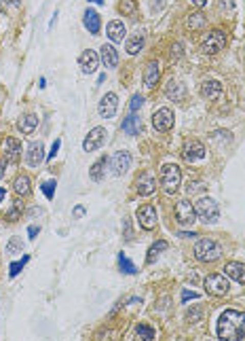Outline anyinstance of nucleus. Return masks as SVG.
<instances>
[{
  "label": "nucleus",
  "mask_w": 245,
  "mask_h": 341,
  "mask_svg": "<svg viewBox=\"0 0 245 341\" xmlns=\"http://www.w3.org/2000/svg\"><path fill=\"white\" fill-rule=\"evenodd\" d=\"M245 335V314L237 309H226L218 320V337L226 341H237Z\"/></svg>",
  "instance_id": "nucleus-1"
},
{
  "label": "nucleus",
  "mask_w": 245,
  "mask_h": 341,
  "mask_svg": "<svg viewBox=\"0 0 245 341\" xmlns=\"http://www.w3.org/2000/svg\"><path fill=\"white\" fill-rule=\"evenodd\" d=\"M194 212L199 216V221H203L205 225H213V223H218L220 219V206H218V201L216 199H211V197H201L194 204Z\"/></svg>",
  "instance_id": "nucleus-2"
},
{
  "label": "nucleus",
  "mask_w": 245,
  "mask_h": 341,
  "mask_svg": "<svg viewBox=\"0 0 245 341\" xmlns=\"http://www.w3.org/2000/svg\"><path fill=\"white\" fill-rule=\"evenodd\" d=\"M159 180H161V187L165 193H176L180 189V182H182V169L176 165V163H165L161 167V174H159Z\"/></svg>",
  "instance_id": "nucleus-3"
},
{
  "label": "nucleus",
  "mask_w": 245,
  "mask_h": 341,
  "mask_svg": "<svg viewBox=\"0 0 245 341\" xmlns=\"http://www.w3.org/2000/svg\"><path fill=\"white\" fill-rule=\"evenodd\" d=\"M194 257L201 263H213L222 257V246L216 240H209V238L199 240L194 246Z\"/></svg>",
  "instance_id": "nucleus-4"
},
{
  "label": "nucleus",
  "mask_w": 245,
  "mask_h": 341,
  "mask_svg": "<svg viewBox=\"0 0 245 341\" xmlns=\"http://www.w3.org/2000/svg\"><path fill=\"white\" fill-rule=\"evenodd\" d=\"M226 47V34L222 30H213V32L207 34V38L201 42V51L205 55H216Z\"/></svg>",
  "instance_id": "nucleus-5"
},
{
  "label": "nucleus",
  "mask_w": 245,
  "mask_h": 341,
  "mask_svg": "<svg viewBox=\"0 0 245 341\" xmlns=\"http://www.w3.org/2000/svg\"><path fill=\"white\" fill-rule=\"evenodd\" d=\"M203 286H205V290L209 292V294H216V297H222V294H226L228 292V280H226V275H222V273H211V275H207L205 280H203Z\"/></svg>",
  "instance_id": "nucleus-6"
},
{
  "label": "nucleus",
  "mask_w": 245,
  "mask_h": 341,
  "mask_svg": "<svg viewBox=\"0 0 245 341\" xmlns=\"http://www.w3.org/2000/svg\"><path fill=\"white\" fill-rule=\"evenodd\" d=\"M194 219H197L194 206L190 204L188 199H180L178 206H176V221H178L182 227H186V225H192Z\"/></svg>",
  "instance_id": "nucleus-7"
},
{
  "label": "nucleus",
  "mask_w": 245,
  "mask_h": 341,
  "mask_svg": "<svg viewBox=\"0 0 245 341\" xmlns=\"http://www.w3.org/2000/svg\"><path fill=\"white\" fill-rule=\"evenodd\" d=\"M152 127H155L157 132H169L174 127L172 108H159V111L152 115Z\"/></svg>",
  "instance_id": "nucleus-8"
},
{
  "label": "nucleus",
  "mask_w": 245,
  "mask_h": 341,
  "mask_svg": "<svg viewBox=\"0 0 245 341\" xmlns=\"http://www.w3.org/2000/svg\"><path fill=\"white\" fill-rule=\"evenodd\" d=\"M106 136H108L106 127H93V130H91V132L87 134V138H85V142H83L85 153H93V151H97V148L104 144Z\"/></svg>",
  "instance_id": "nucleus-9"
},
{
  "label": "nucleus",
  "mask_w": 245,
  "mask_h": 341,
  "mask_svg": "<svg viewBox=\"0 0 245 341\" xmlns=\"http://www.w3.org/2000/svg\"><path fill=\"white\" fill-rule=\"evenodd\" d=\"M135 216H137V223H140L142 229L152 231V229L157 227V210L152 208L150 204H146V206H142V208H137Z\"/></svg>",
  "instance_id": "nucleus-10"
},
{
  "label": "nucleus",
  "mask_w": 245,
  "mask_h": 341,
  "mask_svg": "<svg viewBox=\"0 0 245 341\" xmlns=\"http://www.w3.org/2000/svg\"><path fill=\"white\" fill-rule=\"evenodd\" d=\"M182 157L188 163H194V161L205 157V146L199 140H186L184 142V148H182Z\"/></svg>",
  "instance_id": "nucleus-11"
},
{
  "label": "nucleus",
  "mask_w": 245,
  "mask_h": 341,
  "mask_svg": "<svg viewBox=\"0 0 245 341\" xmlns=\"http://www.w3.org/2000/svg\"><path fill=\"white\" fill-rule=\"evenodd\" d=\"M3 155H5V161L7 163H17L21 157V142L17 138L9 136L7 140L3 142Z\"/></svg>",
  "instance_id": "nucleus-12"
},
{
  "label": "nucleus",
  "mask_w": 245,
  "mask_h": 341,
  "mask_svg": "<svg viewBox=\"0 0 245 341\" xmlns=\"http://www.w3.org/2000/svg\"><path fill=\"white\" fill-rule=\"evenodd\" d=\"M129 165H131V155L127 151L114 153V157L110 159V167H112V174L114 176H122L129 169Z\"/></svg>",
  "instance_id": "nucleus-13"
},
{
  "label": "nucleus",
  "mask_w": 245,
  "mask_h": 341,
  "mask_svg": "<svg viewBox=\"0 0 245 341\" xmlns=\"http://www.w3.org/2000/svg\"><path fill=\"white\" fill-rule=\"evenodd\" d=\"M135 189H137V193L144 195V197L152 195V193L157 191V180H155V174H152V172H144V174H140V178L135 180Z\"/></svg>",
  "instance_id": "nucleus-14"
},
{
  "label": "nucleus",
  "mask_w": 245,
  "mask_h": 341,
  "mask_svg": "<svg viewBox=\"0 0 245 341\" xmlns=\"http://www.w3.org/2000/svg\"><path fill=\"white\" fill-rule=\"evenodd\" d=\"M116 108H118V98H116V94H106V96L100 100L97 111H100V117L112 119V117L116 115Z\"/></svg>",
  "instance_id": "nucleus-15"
},
{
  "label": "nucleus",
  "mask_w": 245,
  "mask_h": 341,
  "mask_svg": "<svg viewBox=\"0 0 245 341\" xmlns=\"http://www.w3.org/2000/svg\"><path fill=\"white\" fill-rule=\"evenodd\" d=\"M97 64H100V55H97L95 51H91V49L83 51L81 57H79V66H81V70H83L85 74L95 72V70H97Z\"/></svg>",
  "instance_id": "nucleus-16"
},
{
  "label": "nucleus",
  "mask_w": 245,
  "mask_h": 341,
  "mask_svg": "<svg viewBox=\"0 0 245 341\" xmlns=\"http://www.w3.org/2000/svg\"><path fill=\"white\" fill-rule=\"evenodd\" d=\"M44 159V146L42 142H32L28 146V153H26V161L28 165H32V167H38Z\"/></svg>",
  "instance_id": "nucleus-17"
},
{
  "label": "nucleus",
  "mask_w": 245,
  "mask_h": 341,
  "mask_svg": "<svg viewBox=\"0 0 245 341\" xmlns=\"http://www.w3.org/2000/svg\"><path fill=\"white\" fill-rule=\"evenodd\" d=\"M159 76H161V68H159V61L157 59H152V61H148L146 64V68H144V85L146 87H157V83H159Z\"/></svg>",
  "instance_id": "nucleus-18"
},
{
  "label": "nucleus",
  "mask_w": 245,
  "mask_h": 341,
  "mask_svg": "<svg viewBox=\"0 0 245 341\" xmlns=\"http://www.w3.org/2000/svg\"><path fill=\"white\" fill-rule=\"evenodd\" d=\"M100 59H102V64L106 68H116V64H118V51L114 49V45H102Z\"/></svg>",
  "instance_id": "nucleus-19"
},
{
  "label": "nucleus",
  "mask_w": 245,
  "mask_h": 341,
  "mask_svg": "<svg viewBox=\"0 0 245 341\" xmlns=\"http://www.w3.org/2000/svg\"><path fill=\"white\" fill-rule=\"evenodd\" d=\"M83 24H85V28L89 30L91 34H100V30H102V19H100V13H97V11L87 9L85 15H83Z\"/></svg>",
  "instance_id": "nucleus-20"
},
{
  "label": "nucleus",
  "mask_w": 245,
  "mask_h": 341,
  "mask_svg": "<svg viewBox=\"0 0 245 341\" xmlns=\"http://www.w3.org/2000/svg\"><path fill=\"white\" fill-rule=\"evenodd\" d=\"M224 273L231 278V280H235V282H245V265H243V263H239V261L226 263Z\"/></svg>",
  "instance_id": "nucleus-21"
},
{
  "label": "nucleus",
  "mask_w": 245,
  "mask_h": 341,
  "mask_svg": "<svg viewBox=\"0 0 245 341\" xmlns=\"http://www.w3.org/2000/svg\"><path fill=\"white\" fill-rule=\"evenodd\" d=\"M222 94V83L220 81H205L201 85V96L205 100H218Z\"/></svg>",
  "instance_id": "nucleus-22"
},
{
  "label": "nucleus",
  "mask_w": 245,
  "mask_h": 341,
  "mask_svg": "<svg viewBox=\"0 0 245 341\" xmlns=\"http://www.w3.org/2000/svg\"><path fill=\"white\" fill-rule=\"evenodd\" d=\"M122 132H125L127 136H137L142 132V121H140V117H137L135 113H129V117L122 121Z\"/></svg>",
  "instance_id": "nucleus-23"
},
{
  "label": "nucleus",
  "mask_w": 245,
  "mask_h": 341,
  "mask_svg": "<svg viewBox=\"0 0 245 341\" xmlns=\"http://www.w3.org/2000/svg\"><path fill=\"white\" fill-rule=\"evenodd\" d=\"M106 34H108V38L112 40V42H122V38H125V34H127V30H125V26H122V22H110L108 24V28H106Z\"/></svg>",
  "instance_id": "nucleus-24"
},
{
  "label": "nucleus",
  "mask_w": 245,
  "mask_h": 341,
  "mask_svg": "<svg viewBox=\"0 0 245 341\" xmlns=\"http://www.w3.org/2000/svg\"><path fill=\"white\" fill-rule=\"evenodd\" d=\"M110 163V159L108 157H100L93 165H91V169H89V176H91V180H95V182H100L102 178H104V174H106V165Z\"/></svg>",
  "instance_id": "nucleus-25"
},
{
  "label": "nucleus",
  "mask_w": 245,
  "mask_h": 341,
  "mask_svg": "<svg viewBox=\"0 0 245 341\" xmlns=\"http://www.w3.org/2000/svg\"><path fill=\"white\" fill-rule=\"evenodd\" d=\"M125 49L129 55H135V53H140L144 49V34L142 32H135L133 36L127 38V45H125Z\"/></svg>",
  "instance_id": "nucleus-26"
},
{
  "label": "nucleus",
  "mask_w": 245,
  "mask_h": 341,
  "mask_svg": "<svg viewBox=\"0 0 245 341\" xmlns=\"http://www.w3.org/2000/svg\"><path fill=\"white\" fill-rule=\"evenodd\" d=\"M36 125H38V117L36 115H23L19 119V123H17V127H19L21 134H32L36 130Z\"/></svg>",
  "instance_id": "nucleus-27"
},
{
  "label": "nucleus",
  "mask_w": 245,
  "mask_h": 341,
  "mask_svg": "<svg viewBox=\"0 0 245 341\" xmlns=\"http://www.w3.org/2000/svg\"><path fill=\"white\" fill-rule=\"evenodd\" d=\"M165 96L169 98V100H174V102L182 100V85L172 79L169 83H167V87H165Z\"/></svg>",
  "instance_id": "nucleus-28"
},
{
  "label": "nucleus",
  "mask_w": 245,
  "mask_h": 341,
  "mask_svg": "<svg viewBox=\"0 0 245 341\" xmlns=\"http://www.w3.org/2000/svg\"><path fill=\"white\" fill-rule=\"evenodd\" d=\"M13 187H15V193H17V195H28L30 193V178L26 174L17 176V178H15Z\"/></svg>",
  "instance_id": "nucleus-29"
},
{
  "label": "nucleus",
  "mask_w": 245,
  "mask_h": 341,
  "mask_svg": "<svg viewBox=\"0 0 245 341\" xmlns=\"http://www.w3.org/2000/svg\"><path fill=\"white\" fill-rule=\"evenodd\" d=\"M118 267H120V271H122V273H127V275H133V273L137 271V269H135V265L129 261V257H127L125 252H120V254H118Z\"/></svg>",
  "instance_id": "nucleus-30"
},
{
  "label": "nucleus",
  "mask_w": 245,
  "mask_h": 341,
  "mask_svg": "<svg viewBox=\"0 0 245 341\" xmlns=\"http://www.w3.org/2000/svg\"><path fill=\"white\" fill-rule=\"evenodd\" d=\"M21 210H23V204L17 199V201H13V206H11V210L5 214V221H9V223H15V221H19V216H21Z\"/></svg>",
  "instance_id": "nucleus-31"
},
{
  "label": "nucleus",
  "mask_w": 245,
  "mask_h": 341,
  "mask_svg": "<svg viewBox=\"0 0 245 341\" xmlns=\"http://www.w3.org/2000/svg\"><path fill=\"white\" fill-rule=\"evenodd\" d=\"M163 250H167V242H157V244H152L150 246V250H148V259H146V263L150 265V263H155V259H157V254L159 252H163Z\"/></svg>",
  "instance_id": "nucleus-32"
},
{
  "label": "nucleus",
  "mask_w": 245,
  "mask_h": 341,
  "mask_svg": "<svg viewBox=\"0 0 245 341\" xmlns=\"http://www.w3.org/2000/svg\"><path fill=\"white\" fill-rule=\"evenodd\" d=\"M135 335L140 337V339H146V341H150V339H155V329L152 327H148V324H137L135 327Z\"/></svg>",
  "instance_id": "nucleus-33"
},
{
  "label": "nucleus",
  "mask_w": 245,
  "mask_h": 341,
  "mask_svg": "<svg viewBox=\"0 0 245 341\" xmlns=\"http://www.w3.org/2000/svg\"><path fill=\"white\" fill-rule=\"evenodd\" d=\"M137 9V0H120V5H118V11L122 15H133Z\"/></svg>",
  "instance_id": "nucleus-34"
},
{
  "label": "nucleus",
  "mask_w": 245,
  "mask_h": 341,
  "mask_svg": "<svg viewBox=\"0 0 245 341\" xmlns=\"http://www.w3.org/2000/svg\"><path fill=\"white\" fill-rule=\"evenodd\" d=\"M207 24V19L203 17L201 13H194V15H190V19H188V26L192 28V30H199V28H203Z\"/></svg>",
  "instance_id": "nucleus-35"
},
{
  "label": "nucleus",
  "mask_w": 245,
  "mask_h": 341,
  "mask_svg": "<svg viewBox=\"0 0 245 341\" xmlns=\"http://www.w3.org/2000/svg\"><path fill=\"white\" fill-rule=\"evenodd\" d=\"M28 261H30V257L26 254V257H23L21 261H15V263H11V267H9L11 271H9V275H11V278H15V275H17V273H19V271L23 269V265H26Z\"/></svg>",
  "instance_id": "nucleus-36"
},
{
  "label": "nucleus",
  "mask_w": 245,
  "mask_h": 341,
  "mask_svg": "<svg viewBox=\"0 0 245 341\" xmlns=\"http://www.w3.org/2000/svg\"><path fill=\"white\" fill-rule=\"evenodd\" d=\"M142 106H144V96L135 94V96L131 98V104H129V113H137Z\"/></svg>",
  "instance_id": "nucleus-37"
},
{
  "label": "nucleus",
  "mask_w": 245,
  "mask_h": 341,
  "mask_svg": "<svg viewBox=\"0 0 245 341\" xmlns=\"http://www.w3.org/2000/svg\"><path fill=\"white\" fill-rule=\"evenodd\" d=\"M55 187H57V182H55V180L42 182V193L47 195V199H53V195H55Z\"/></svg>",
  "instance_id": "nucleus-38"
},
{
  "label": "nucleus",
  "mask_w": 245,
  "mask_h": 341,
  "mask_svg": "<svg viewBox=\"0 0 245 341\" xmlns=\"http://www.w3.org/2000/svg\"><path fill=\"white\" fill-rule=\"evenodd\" d=\"M199 191H203V182H201V180H188V184H186V193L192 195V193H199Z\"/></svg>",
  "instance_id": "nucleus-39"
},
{
  "label": "nucleus",
  "mask_w": 245,
  "mask_h": 341,
  "mask_svg": "<svg viewBox=\"0 0 245 341\" xmlns=\"http://www.w3.org/2000/svg\"><path fill=\"white\" fill-rule=\"evenodd\" d=\"M17 250H19V252L23 250V244H21L17 238H13V240L9 242V246H7V252H9V254H15Z\"/></svg>",
  "instance_id": "nucleus-40"
},
{
  "label": "nucleus",
  "mask_w": 245,
  "mask_h": 341,
  "mask_svg": "<svg viewBox=\"0 0 245 341\" xmlns=\"http://www.w3.org/2000/svg\"><path fill=\"white\" fill-rule=\"evenodd\" d=\"M188 299H199V292H192V290H182V301L186 303Z\"/></svg>",
  "instance_id": "nucleus-41"
},
{
  "label": "nucleus",
  "mask_w": 245,
  "mask_h": 341,
  "mask_svg": "<svg viewBox=\"0 0 245 341\" xmlns=\"http://www.w3.org/2000/svg\"><path fill=\"white\" fill-rule=\"evenodd\" d=\"M59 146H61V140H55V142H53V146H51V153H49V159H53V157H55L57 151H59Z\"/></svg>",
  "instance_id": "nucleus-42"
},
{
  "label": "nucleus",
  "mask_w": 245,
  "mask_h": 341,
  "mask_svg": "<svg viewBox=\"0 0 245 341\" xmlns=\"http://www.w3.org/2000/svg\"><path fill=\"white\" fill-rule=\"evenodd\" d=\"M28 236H30V238H32V240H34V238L38 236V227H34V225H32V227H30V229H28Z\"/></svg>",
  "instance_id": "nucleus-43"
},
{
  "label": "nucleus",
  "mask_w": 245,
  "mask_h": 341,
  "mask_svg": "<svg viewBox=\"0 0 245 341\" xmlns=\"http://www.w3.org/2000/svg\"><path fill=\"white\" fill-rule=\"evenodd\" d=\"M83 214H85V208H83V206H76V208H74V216H76V219H79V216H83Z\"/></svg>",
  "instance_id": "nucleus-44"
},
{
  "label": "nucleus",
  "mask_w": 245,
  "mask_h": 341,
  "mask_svg": "<svg viewBox=\"0 0 245 341\" xmlns=\"http://www.w3.org/2000/svg\"><path fill=\"white\" fill-rule=\"evenodd\" d=\"M125 236H127V240H131V225H129V221H125Z\"/></svg>",
  "instance_id": "nucleus-45"
},
{
  "label": "nucleus",
  "mask_w": 245,
  "mask_h": 341,
  "mask_svg": "<svg viewBox=\"0 0 245 341\" xmlns=\"http://www.w3.org/2000/svg\"><path fill=\"white\" fill-rule=\"evenodd\" d=\"M190 3H192L194 7H199V9H201V7H205V5H207V0H190Z\"/></svg>",
  "instance_id": "nucleus-46"
},
{
  "label": "nucleus",
  "mask_w": 245,
  "mask_h": 341,
  "mask_svg": "<svg viewBox=\"0 0 245 341\" xmlns=\"http://www.w3.org/2000/svg\"><path fill=\"white\" fill-rule=\"evenodd\" d=\"M5 163H7V161H0V178L5 176Z\"/></svg>",
  "instance_id": "nucleus-47"
},
{
  "label": "nucleus",
  "mask_w": 245,
  "mask_h": 341,
  "mask_svg": "<svg viewBox=\"0 0 245 341\" xmlns=\"http://www.w3.org/2000/svg\"><path fill=\"white\" fill-rule=\"evenodd\" d=\"M180 238H197V233H180Z\"/></svg>",
  "instance_id": "nucleus-48"
},
{
  "label": "nucleus",
  "mask_w": 245,
  "mask_h": 341,
  "mask_svg": "<svg viewBox=\"0 0 245 341\" xmlns=\"http://www.w3.org/2000/svg\"><path fill=\"white\" fill-rule=\"evenodd\" d=\"M5 195H7V193H5V189H3V187H0V201H3V199H5Z\"/></svg>",
  "instance_id": "nucleus-49"
},
{
  "label": "nucleus",
  "mask_w": 245,
  "mask_h": 341,
  "mask_svg": "<svg viewBox=\"0 0 245 341\" xmlns=\"http://www.w3.org/2000/svg\"><path fill=\"white\" fill-rule=\"evenodd\" d=\"M89 3H95V5H104L106 0H89Z\"/></svg>",
  "instance_id": "nucleus-50"
}]
</instances>
